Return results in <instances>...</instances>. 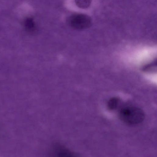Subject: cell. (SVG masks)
<instances>
[{
	"instance_id": "8992f818",
	"label": "cell",
	"mask_w": 157,
	"mask_h": 157,
	"mask_svg": "<svg viewBox=\"0 0 157 157\" xmlns=\"http://www.w3.org/2000/svg\"><path fill=\"white\" fill-rule=\"evenodd\" d=\"M76 5L80 8H85L90 5L91 0H75Z\"/></svg>"
},
{
	"instance_id": "6da1fadb",
	"label": "cell",
	"mask_w": 157,
	"mask_h": 157,
	"mask_svg": "<svg viewBox=\"0 0 157 157\" xmlns=\"http://www.w3.org/2000/svg\"><path fill=\"white\" fill-rule=\"evenodd\" d=\"M119 116L124 122L129 125L141 123L145 118V113L140 108L133 105L122 106L119 111Z\"/></svg>"
},
{
	"instance_id": "277c9868",
	"label": "cell",
	"mask_w": 157,
	"mask_h": 157,
	"mask_svg": "<svg viewBox=\"0 0 157 157\" xmlns=\"http://www.w3.org/2000/svg\"><path fill=\"white\" fill-rule=\"evenodd\" d=\"M53 150L55 152L54 153H56V155H70L72 154L71 152L69 151L68 150L60 145L58 146V145H56V146H55L54 147Z\"/></svg>"
},
{
	"instance_id": "7a4b0ae2",
	"label": "cell",
	"mask_w": 157,
	"mask_h": 157,
	"mask_svg": "<svg viewBox=\"0 0 157 157\" xmlns=\"http://www.w3.org/2000/svg\"><path fill=\"white\" fill-rule=\"evenodd\" d=\"M68 23L72 28L78 30L83 29L90 27L92 23L90 17L83 14H76L69 18Z\"/></svg>"
},
{
	"instance_id": "5b68a950",
	"label": "cell",
	"mask_w": 157,
	"mask_h": 157,
	"mask_svg": "<svg viewBox=\"0 0 157 157\" xmlns=\"http://www.w3.org/2000/svg\"><path fill=\"white\" fill-rule=\"evenodd\" d=\"M26 27L27 30L31 33L35 32L36 29L34 22L31 19H28L27 21Z\"/></svg>"
},
{
	"instance_id": "3957f363",
	"label": "cell",
	"mask_w": 157,
	"mask_h": 157,
	"mask_svg": "<svg viewBox=\"0 0 157 157\" xmlns=\"http://www.w3.org/2000/svg\"><path fill=\"white\" fill-rule=\"evenodd\" d=\"M120 100L117 97H113L110 98L108 101L107 106L108 109L110 110H114L119 106Z\"/></svg>"
}]
</instances>
